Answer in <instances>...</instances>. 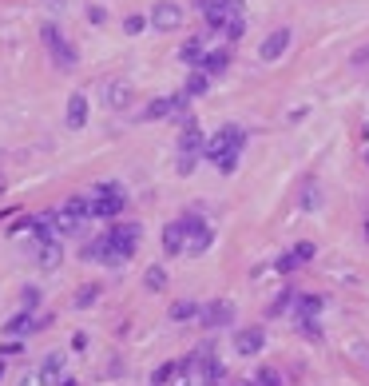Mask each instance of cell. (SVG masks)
<instances>
[{"mask_svg":"<svg viewBox=\"0 0 369 386\" xmlns=\"http://www.w3.org/2000/svg\"><path fill=\"white\" fill-rule=\"evenodd\" d=\"M140 224H115L108 227V231L96 239V243L84 247V259L88 263H108V267H120L127 263L131 255H135V247H140Z\"/></svg>","mask_w":369,"mask_h":386,"instance_id":"6da1fadb","label":"cell"},{"mask_svg":"<svg viewBox=\"0 0 369 386\" xmlns=\"http://www.w3.org/2000/svg\"><path fill=\"white\" fill-rule=\"evenodd\" d=\"M242 148H246V132L234 128V123H227V128H219V132L207 140L203 155H207L222 175H234V167H239V160H242Z\"/></svg>","mask_w":369,"mask_h":386,"instance_id":"7a4b0ae2","label":"cell"},{"mask_svg":"<svg viewBox=\"0 0 369 386\" xmlns=\"http://www.w3.org/2000/svg\"><path fill=\"white\" fill-rule=\"evenodd\" d=\"M123 207H127V195H123L120 183H100L96 195H91V215L96 219H115Z\"/></svg>","mask_w":369,"mask_h":386,"instance_id":"3957f363","label":"cell"},{"mask_svg":"<svg viewBox=\"0 0 369 386\" xmlns=\"http://www.w3.org/2000/svg\"><path fill=\"white\" fill-rule=\"evenodd\" d=\"M195 4H199V12H203V21H207L210 32H222L234 16H242L239 0H195Z\"/></svg>","mask_w":369,"mask_h":386,"instance_id":"277c9868","label":"cell"},{"mask_svg":"<svg viewBox=\"0 0 369 386\" xmlns=\"http://www.w3.org/2000/svg\"><path fill=\"white\" fill-rule=\"evenodd\" d=\"M40 36H44V48H48L52 60H56V68H60V72H72V68H76V48L64 40V32L56 28V24H44Z\"/></svg>","mask_w":369,"mask_h":386,"instance_id":"5b68a950","label":"cell"},{"mask_svg":"<svg viewBox=\"0 0 369 386\" xmlns=\"http://www.w3.org/2000/svg\"><path fill=\"white\" fill-rule=\"evenodd\" d=\"M179 224H183V231H187V251L203 255L210 243H215V231H210V224L203 219V215H183Z\"/></svg>","mask_w":369,"mask_h":386,"instance_id":"8992f818","label":"cell"},{"mask_svg":"<svg viewBox=\"0 0 369 386\" xmlns=\"http://www.w3.org/2000/svg\"><path fill=\"white\" fill-rule=\"evenodd\" d=\"M147 24H151L155 32H175V28L183 24V9H179V4H171V0H159V4L151 9Z\"/></svg>","mask_w":369,"mask_h":386,"instance_id":"52a82bcc","label":"cell"},{"mask_svg":"<svg viewBox=\"0 0 369 386\" xmlns=\"http://www.w3.org/2000/svg\"><path fill=\"white\" fill-rule=\"evenodd\" d=\"M199 319H203V326H230L234 323V307H230L227 299H210L199 311Z\"/></svg>","mask_w":369,"mask_h":386,"instance_id":"ba28073f","label":"cell"},{"mask_svg":"<svg viewBox=\"0 0 369 386\" xmlns=\"http://www.w3.org/2000/svg\"><path fill=\"white\" fill-rule=\"evenodd\" d=\"M262 346H266V331H262V326H246V331L234 335V351H239L242 358L262 355Z\"/></svg>","mask_w":369,"mask_h":386,"instance_id":"9c48e42d","label":"cell"},{"mask_svg":"<svg viewBox=\"0 0 369 386\" xmlns=\"http://www.w3.org/2000/svg\"><path fill=\"white\" fill-rule=\"evenodd\" d=\"M183 108H187V92H179V96H159L155 104H147L143 120H163V116H175Z\"/></svg>","mask_w":369,"mask_h":386,"instance_id":"30bf717a","label":"cell"},{"mask_svg":"<svg viewBox=\"0 0 369 386\" xmlns=\"http://www.w3.org/2000/svg\"><path fill=\"white\" fill-rule=\"evenodd\" d=\"M103 104H108L111 112H123L131 104V84L127 80H108L103 84Z\"/></svg>","mask_w":369,"mask_h":386,"instance_id":"8fae6325","label":"cell"},{"mask_svg":"<svg viewBox=\"0 0 369 386\" xmlns=\"http://www.w3.org/2000/svg\"><path fill=\"white\" fill-rule=\"evenodd\" d=\"M286 48H290V28H278V32H270L266 40H262L259 56L270 64V60H282V56H286Z\"/></svg>","mask_w":369,"mask_h":386,"instance_id":"7c38bea8","label":"cell"},{"mask_svg":"<svg viewBox=\"0 0 369 386\" xmlns=\"http://www.w3.org/2000/svg\"><path fill=\"white\" fill-rule=\"evenodd\" d=\"M163 251H167L171 259H179V255L187 251V231H183V224H179V219L163 227Z\"/></svg>","mask_w":369,"mask_h":386,"instance_id":"4fadbf2b","label":"cell"},{"mask_svg":"<svg viewBox=\"0 0 369 386\" xmlns=\"http://www.w3.org/2000/svg\"><path fill=\"white\" fill-rule=\"evenodd\" d=\"M64 120H68L72 132H80L84 123H88V96H84V92H72L68 96V116H64Z\"/></svg>","mask_w":369,"mask_h":386,"instance_id":"5bb4252c","label":"cell"},{"mask_svg":"<svg viewBox=\"0 0 369 386\" xmlns=\"http://www.w3.org/2000/svg\"><path fill=\"white\" fill-rule=\"evenodd\" d=\"M203 148H207L203 132H199V128H195V123L187 120V128H183V136H179V155H191V160H199V155H203Z\"/></svg>","mask_w":369,"mask_h":386,"instance_id":"9a60e30c","label":"cell"},{"mask_svg":"<svg viewBox=\"0 0 369 386\" xmlns=\"http://www.w3.org/2000/svg\"><path fill=\"white\" fill-rule=\"evenodd\" d=\"M227 64H230L227 48H207L203 52V60H199V68L207 72V76H219V72H227Z\"/></svg>","mask_w":369,"mask_h":386,"instance_id":"2e32d148","label":"cell"},{"mask_svg":"<svg viewBox=\"0 0 369 386\" xmlns=\"http://www.w3.org/2000/svg\"><path fill=\"white\" fill-rule=\"evenodd\" d=\"M199 370H203L199 386H222V378H227V370H222V363H219L215 355L199 358Z\"/></svg>","mask_w":369,"mask_h":386,"instance_id":"e0dca14e","label":"cell"},{"mask_svg":"<svg viewBox=\"0 0 369 386\" xmlns=\"http://www.w3.org/2000/svg\"><path fill=\"white\" fill-rule=\"evenodd\" d=\"M60 378H64V355L60 351H52V355L40 363V382L52 386V382H60Z\"/></svg>","mask_w":369,"mask_h":386,"instance_id":"ac0fdd59","label":"cell"},{"mask_svg":"<svg viewBox=\"0 0 369 386\" xmlns=\"http://www.w3.org/2000/svg\"><path fill=\"white\" fill-rule=\"evenodd\" d=\"M60 259H64V247L56 243V239H44V243H40V259H36V263H40L44 271H56Z\"/></svg>","mask_w":369,"mask_h":386,"instance_id":"d6986e66","label":"cell"},{"mask_svg":"<svg viewBox=\"0 0 369 386\" xmlns=\"http://www.w3.org/2000/svg\"><path fill=\"white\" fill-rule=\"evenodd\" d=\"M294 311H298V323H310V319L322 315V299L318 295H298L294 299Z\"/></svg>","mask_w":369,"mask_h":386,"instance_id":"ffe728a7","label":"cell"},{"mask_svg":"<svg viewBox=\"0 0 369 386\" xmlns=\"http://www.w3.org/2000/svg\"><path fill=\"white\" fill-rule=\"evenodd\" d=\"M199 311H203L199 303L183 299V303H175V307H171V319H175V323H191V319H199Z\"/></svg>","mask_w":369,"mask_h":386,"instance_id":"44dd1931","label":"cell"},{"mask_svg":"<svg viewBox=\"0 0 369 386\" xmlns=\"http://www.w3.org/2000/svg\"><path fill=\"white\" fill-rule=\"evenodd\" d=\"M203 52H207V48H203V40H199V36H195V40H187V44H183V48H179V56H183V60H187V64H195V68H199Z\"/></svg>","mask_w":369,"mask_h":386,"instance_id":"7402d4cb","label":"cell"},{"mask_svg":"<svg viewBox=\"0 0 369 386\" xmlns=\"http://www.w3.org/2000/svg\"><path fill=\"white\" fill-rule=\"evenodd\" d=\"M207 88H210V76L203 68H195L191 72V80H187V96H203Z\"/></svg>","mask_w":369,"mask_h":386,"instance_id":"603a6c76","label":"cell"},{"mask_svg":"<svg viewBox=\"0 0 369 386\" xmlns=\"http://www.w3.org/2000/svg\"><path fill=\"white\" fill-rule=\"evenodd\" d=\"M143 283H147V291H163V287H167V271H163V267H147Z\"/></svg>","mask_w":369,"mask_h":386,"instance_id":"cb8c5ba5","label":"cell"},{"mask_svg":"<svg viewBox=\"0 0 369 386\" xmlns=\"http://www.w3.org/2000/svg\"><path fill=\"white\" fill-rule=\"evenodd\" d=\"M100 291H103L100 283H88V287H80V295H76V307H91L96 299H100Z\"/></svg>","mask_w":369,"mask_h":386,"instance_id":"d4e9b609","label":"cell"},{"mask_svg":"<svg viewBox=\"0 0 369 386\" xmlns=\"http://www.w3.org/2000/svg\"><path fill=\"white\" fill-rule=\"evenodd\" d=\"M254 386H282V375L274 366H262L259 375H254Z\"/></svg>","mask_w":369,"mask_h":386,"instance_id":"484cf974","label":"cell"},{"mask_svg":"<svg viewBox=\"0 0 369 386\" xmlns=\"http://www.w3.org/2000/svg\"><path fill=\"white\" fill-rule=\"evenodd\" d=\"M222 36H227V40H242V36H246V16H234V21L222 28Z\"/></svg>","mask_w":369,"mask_h":386,"instance_id":"4316f807","label":"cell"},{"mask_svg":"<svg viewBox=\"0 0 369 386\" xmlns=\"http://www.w3.org/2000/svg\"><path fill=\"white\" fill-rule=\"evenodd\" d=\"M294 299H298V295H294V291H282V295L274 299V303H270V315H282V311H286V307L294 303Z\"/></svg>","mask_w":369,"mask_h":386,"instance_id":"83f0119b","label":"cell"},{"mask_svg":"<svg viewBox=\"0 0 369 386\" xmlns=\"http://www.w3.org/2000/svg\"><path fill=\"white\" fill-rule=\"evenodd\" d=\"M175 370H179V363H163L159 370H155V386H163V382H171L175 378Z\"/></svg>","mask_w":369,"mask_h":386,"instance_id":"f1b7e54d","label":"cell"},{"mask_svg":"<svg viewBox=\"0 0 369 386\" xmlns=\"http://www.w3.org/2000/svg\"><path fill=\"white\" fill-rule=\"evenodd\" d=\"M123 28H127V36H140V32L147 28V16H127V21H123Z\"/></svg>","mask_w":369,"mask_h":386,"instance_id":"f546056e","label":"cell"},{"mask_svg":"<svg viewBox=\"0 0 369 386\" xmlns=\"http://www.w3.org/2000/svg\"><path fill=\"white\" fill-rule=\"evenodd\" d=\"M290 255H294V259H298V263L306 267L310 259H314V243H298V247H294V251H290Z\"/></svg>","mask_w":369,"mask_h":386,"instance_id":"4dcf8cb0","label":"cell"},{"mask_svg":"<svg viewBox=\"0 0 369 386\" xmlns=\"http://www.w3.org/2000/svg\"><path fill=\"white\" fill-rule=\"evenodd\" d=\"M302 207H306V211L318 207V187H314V183H306V192H302Z\"/></svg>","mask_w":369,"mask_h":386,"instance_id":"1f68e13d","label":"cell"},{"mask_svg":"<svg viewBox=\"0 0 369 386\" xmlns=\"http://www.w3.org/2000/svg\"><path fill=\"white\" fill-rule=\"evenodd\" d=\"M36 303H40V287H24V311H32Z\"/></svg>","mask_w":369,"mask_h":386,"instance_id":"d6a6232c","label":"cell"},{"mask_svg":"<svg viewBox=\"0 0 369 386\" xmlns=\"http://www.w3.org/2000/svg\"><path fill=\"white\" fill-rule=\"evenodd\" d=\"M274 267H278V271H286V275H290V271H298L302 263H298V259H294V255H282V259H278V263H274Z\"/></svg>","mask_w":369,"mask_h":386,"instance_id":"836d02e7","label":"cell"},{"mask_svg":"<svg viewBox=\"0 0 369 386\" xmlns=\"http://www.w3.org/2000/svg\"><path fill=\"white\" fill-rule=\"evenodd\" d=\"M21 351H24L21 343H4V346H0V358H16Z\"/></svg>","mask_w":369,"mask_h":386,"instance_id":"e575fe53","label":"cell"},{"mask_svg":"<svg viewBox=\"0 0 369 386\" xmlns=\"http://www.w3.org/2000/svg\"><path fill=\"white\" fill-rule=\"evenodd\" d=\"M84 346H88V335H84V331L80 335H72V351H84Z\"/></svg>","mask_w":369,"mask_h":386,"instance_id":"d590c367","label":"cell"},{"mask_svg":"<svg viewBox=\"0 0 369 386\" xmlns=\"http://www.w3.org/2000/svg\"><path fill=\"white\" fill-rule=\"evenodd\" d=\"M88 16H91V24H103V21H108V12H103V9H91Z\"/></svg>","mask_w":369,"mask_h":386,"instance_id":"8d00e7d4","label":"cell"},{"mask_svg":"<svg viewBox=\"0 0 369 386\" xmlns=\"http://www.w3.org/2000/svg\"><path fill=\"white\" fill-rule=\"evenodd\" d=\"M353 64H369V48H358V52H353Z\"/></svg>","mask_w":369,"mask_h":386,"instance_id":"74e56055","label":"cell"},{"mask_svg":"<svg viewBox=\"0 0 369 386\" xmlns=\"http://www.w3.org/2000/svg\"><path fill=\"white\" fill-rule=\"evenodd\" d=\"M21 386H44V382H40V370H36V375H24Z\"/></svg>","mask_w":369,"mask_h":386,"instance_id":"f35d334b","label":"cell"},{"mask_svg":"<svg viewBox=\"0 0 369 386\" xmlns=\"http://www.w3.org/2000/svg\"><path fill=\"white\" fill-rule=\"evenodd\" d=\"M44 4H48L52 12H60V9H64V0H44Z\"/></svg>","mask_w":369,"mask_h":386,"instance_id":"ab89813d","label":"cell"},{"mask_svg":"<svg viewBox=\"0 0 369 386\" xmlns=\"http://www.w3.org/2000/svg\"><path fill=\"white\" fill-rule=\"evenodd\" d=\"M56 386H80V382H76V378H60Z\"/></svg>","mask_w":369,"mask_h":386,"instance_id":"60d3db41","label":"cell"},{"mask_svg":"<svg viewBox=\"0 0 369 386\" xmlns=\"http://www.w3.org/2000/svg\"><path fill=\"white\" fill-rule=\"evenodd\" d=\"M365 239H369V224H365Z\"/></svg>","mask_w":369,"mask_h":386,"instance_id":"b9f144b4","label":"cell"},{"mask_svg":"<svg viewBox=\"0 0 369 386\" xmlns=\"http://www.w3.org/2000/svg\"><path fill=\"white\" fill-rule=\"evenodd\" d=\"M242 386H254V382H242Z\"/></svg>","mask_w":369,"mask_h":386,"instance_id":"7bdbcfd3","label":"cell"},{"mask_svg":"<svg viewBox=\"0 0 369 386\" xmlns=\"http://www.w3.org/2000/svg\"><path fill=\"white\" fill-rule=\"evenodd\" d=\"M365 163H369V152H365Z\"/></svg>","mask_w":369,"mask_h":386,"instance_id":"ee69618b","label":"cell"}]
</instances>
